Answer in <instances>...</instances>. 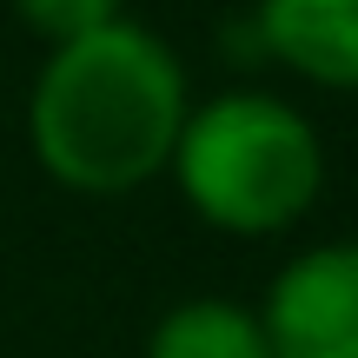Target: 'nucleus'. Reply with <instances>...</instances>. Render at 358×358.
<instances>
[{"instance_id": "obj_2", "label": "nucleus", "mask_w": 358, "mask_h": 358, "mask_svg": "<svg viewBox=\"0 0 358 358\" xmlns=\"http://www.w3.org/2000/svg\"><path fill=\"white\" fill-rule=\"evenodd\" d=\"M173 186L226 239H279L325 192V140L306 106L266 87L192 100L173 146Z\"/></svg>"}, {"instance_id": "obj_6", "label": "nucleus", "mask_w": 358, "mask_h": 358, "mask_svg": "<svg viewBox=\"0 0 358 358\" xmlns=\"http://www.w3.org/2000/svg\"><path fill=\"white\" fill-rule=\"evenodd\" d=\"M13 20L47 47H66V40H87L100 27L127 20V0H13Z\"/></svg>"}, {"instance_id": "obj_5", "label": "nucleus", "mask_w": 358, "mask_h": 358, "mask_svg": "<svg viewBox=\"0 0 358 358\" xmlns=\"http://www.w3.org/2000/svg\"><path fill=\"white\" fill-rule=\"evenodd\" d=\"M140 358H272L266 325L239 299H179L153 319Z\"/></svg>"}, {"instance_id": "obj_3", "label": "nucleus", "mask_w": 358, "mask_h": 358, "mask_svg": "<svg viewBox=\"0 0 358 358\" xmlns=\"http://www.w3.org/2000/svg\"><path fill=\"white\" fill-rule=\"evenodd\" d=\"M252 312L272 358H358V239L292 252Z\"/></svg>"}, {"instance_id": "obj_1", "label": "nucleus", "mask_w": 358, "mask_h": 358, "mask_svg": "<svg viewBox=\"0 0 358 358\" xmlns=\"http://www.w3.org/2000/svg\"><path fill=\"white\" fill-rule=\"evenodd\" d=\"M186 113V60L127 13L87 40L47 47L27 93V146L53 186L80 199H127L166 179Z\"/></svg>"}, {"instance_id": "obj_4", "label": "nucleus", "mask_w": 358, "mask_h": 358, "mask_svg": "<svg viewBox=\"0 0 358 358\" xmlns=\"http://www.w3.org/2000/svg\"><path fill=\"white\" fill-rule=\"evenodd\" d=\"M252 40L292 80L358 93V0H252Z\"/></svg>"}]
</instances>
